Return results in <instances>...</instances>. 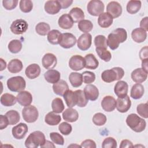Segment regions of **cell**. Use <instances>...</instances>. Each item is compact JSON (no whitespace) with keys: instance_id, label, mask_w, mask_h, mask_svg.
<instances>
[{"instance_id":"cell-64","label":"cell","mask_w":148,"mask_h":148,"mask_svg":"<svg viewBox=\"0 0 148 148\" xmlns=\"http://www.w3.org/2000/svg\"><path fill=\"white\" fill-rule=\"evenodd\" d=\"M75 147V146H76V147H81V146H79V145H69V146H68V147Z\"/></svg>"},{"instance_id":"cell-48","label":"cell","mask_w":148,"mask_h":148,"mask_svg":"<svg viewBox=\"0 0 148 148\" xmlns=\"http://www.w3.org/2000/svg\"><path fill=\"white\" fill-rule=\"evenodd\" d=\"M19 7L21 12L29 13L33 8V3L31 0H21L19 3Z\"/></svg>"},{"instance_id":"cell-41","label":"cell","mask_w":148,"mask_h":148,"mask_svg":"<svg viewBox=\"0 0 148 148\" xmlns=\"http://www.w3.org/2000/svg\"><path fill=\"white\" fill-rule=\"evenodd\" d=\"M51 108L53 111L56 113H62L65 108L62 100L60 98H54L51 102Z\"/></svg>"},{"instance_id":"cell-3","label":"cell","mask_w":148,"mask_h":148,"mask_svg":"<svg viewBox=\"0 0 148 148\" xmlns=\"http://www.w3.org/2000/svg\"><path fill=\"white\" fill-rule=\"evenodd\" d=\"M46 141L45 134L39 131L31 132L25 141V146L27 148H36L42 146Z\"/></svg>"},{"instance_id":"cell-35","label":"cell","mask_w":148,"mask_h":148,"mask_svg":"<svg viewBox=\"0 0 148 148\" xmlns=\"http://www.w3.org/2000/svg\"><path fill=\"white\" fill-rule=\"evenodd\" d=\"M1 103L5 106H12L17 102L16 97L13 95L9 93H5L1 97Z\"/></svg>"},{"instance_id":"cell-45","label":"cell","mask_w":148,"mask_h":148,"mask_svg":"<svg viewBox=\"0 0 148 148\" xmlns=\"http://www.w3.org/2000/svg\"><path fill=\"white\" fill-rule=\"evenodd\" d=\"M94 45L97 48H108V42L107 39L104 35H98L96 36L94 38Z\"/></svg>"},{"instance_id":"cell-26","label":"cell","mask_w":148,"mask_h":148,"mask_svg":"<svg viewBox=\"0 0 148 148\" xmlns=\"http://www.w3.org/2000/svg\"><path fill=\"white\" fill-rule=\"evenodd\" d=\"M131 37L132 40L136 43H142L146 39L147 32L141 28H136L132 30Z\"/></svg>"},{"instance_id":"cell-62","label":"cell","mask_w":148,"mask_h":148,"mask_svg":"<svg viewBox=\"0 0 148 148\" xmlns=\"http://www.w3.org/2000/svg\"><path fill=\"white\" fill-rule=\"evenodd\" d=\"M147 64H148V59L142 61V68L143 69L147 72Z\"/></svg>"},{"instance_id":"cell-50","label":"cell","mask_w":148,"mask_h":148,"mask_svg":"<svg viewBox=\"0 0 148 148\" xmlns=\"http://www.w3.org/2000/svg\"><path fill=\"white\" fill-rule=\"evenodd\" d=\"M83 81L85 84H89L93 83L95 80V75L91 71H84L82 73Z\"/></svg>"},{"instance_id":"cell-13","label":"cell","mask_w":148,"mask_h":148,"mask_svg":"<svg viewBox=\"0 0 148 148\" xmlns=\"http://www.w3.org/2000/svg\"><path fill=\"white\" fill-rule=\"evenodd\" d=\"M106 10L113 18L120 16L123 11L121 5L116 1L110 2L106 6Z\"/></svg>"},{"instance_id":"cell-23","label":"cell","mask_w":148,"mask_h":148,"mask_svg":"<svg viewBox=\"0 0 148 148\" xmlns=\"http://www.w3.org/2000/svg\"><path fill=\"white\" fill-rule=\"evenodd\" d=\"M65 102L68 108H72L77 105V97L76 91L68 90L63 95Z\"/></svg>"},{"instance_id":"cell-29","label":"cell","mask_w":148,"mask_h":148,"mask_svg":"<svg viewBox=\"0 0 148 148\" xmlns=\"http://www.w3.org/2000/svg\"><path fill=\"white\" fill-rule=\"evenodd\" d=\"M84 68L89 69H95L99 65V62L92 54H88L84 57Z\"/></svg>"},{"instance_id":"cell-37","label":"cell","mask_w":148,"mask_h":148,"mask_svg":"<svg viewBox=\"0 0 148 148\" xmlns=\"http://www.w3.org/2000/svg\"><path fill=\"white\" fill-rule=\"evenodd\" d=\"M62 34L57 29H52L47 34V40L51 45H58L60 42Z\"/></svg>"},{"instance_id":"cell-17","label":"cell","mask_w":148,"mask_h":148,"mask_svg":"<svg viewBox=\"0 0 148 148\" xmlns=\"http://www.w3.org/2000/svg\"><path fill=\"white\" fill-rule=\"evenodd\" d=\"M128 91V85L126 82L119 80L116 83L114 88V91L118 98H124L127 96Z\"/></svg>"},{"instance_id":"cell-19","label":"cell","mask_w":148,"mask_h":148,"mask_svg":"<svg viewBox=\"0 0 148 148\" xmlns=\"http://www.w3.org/2000/svg\"><path fill=\"white\" fill-rule=\"evenodd\" d=\"M45 10L50 14H56L58 13L61 9V6L58 1H47L45 4Z\"/></svg>"},{"instance_id":"cell-43","label":"cell","mask_w":148,"mask_h":148,"mask_svg":"<svg viewBox=\"0 0 148 148\" xmlns=\"http://www.w3.org/2000/svg\"><path fill=\"white\" fill-rule=\"evenodd\" d=\"M22 49V43L20 40H12L8 44V49L9 51L13 54L18 53Z\"/></svg>"},{"instance_id":"cell-32","label":"cell","mask_w":148,"mask_h":148,"mask_svg":"<svg viewBox=\"0 0 148 148\" xmlns=\"http://www.w3.org/2000/svg\"><path fill=\"white\" fill-rule=\"evenodd\" d=\"M23 68L22 62L17 58L13 59L9 61L8 65V69L12 73H17L21 71Z\"/></svg>"},{"instance_id":"cell-30","label":"cell","mask_w":148,"mask_h":148,"mask_svg":"<svg viewBox=\"0 0 148 148\" xmlns=\"http://www.w3.org/2000/svg\"><path fill=\"white\" fill-rule=\"evenodd\" d=\"M44 77L48 83L54 84L60 80L61 75L57 70L49 69L45 73Z\"/></svg>"},{"instance_id":"cell-40","label":"cell","mask_w":148,"mask_h":148,"mask_svg":"<svg viewBox=\"0 0 148 148\" xmlns=\"http://www.w3.org/2000/svg\"><path fill=\"white\" fill-rule=\"evenodd\" d=\"M5 115L9 120V125H15L20 121V116L18 112L16 110H9L6 113Z\"/></svg>"},{"instance_id":"cell-20","label":"cell","mask_w":148,"mask_h":148,"mask_svg":"<svg viewBox=\"0 0 148 148\" xmlns=\"http://www.w3.org/2000/svg\"><path fill=\"white\" fill-rule=\"evenodd\" d=\"M131 77L134 82L141 83L147 79V72L142 68H136L132 72Z\"/></svg>"},{"instance_id":"cell-44","label":"cell","mask_w":148,"mask_h":148,"mask_svg":"<svg viewBox=\"0 0 148 148\" xmlns=\"http://www.w3.org/2000/svg\"><path fill=\"white\" fill-rule=\"evenodd\" d=\"M95 51L99 57L105 62H109L111 60L112 54L106 49L96 47Z\"/></svg>"},{"instance_id":"cell-46","label":"cell","mask_w":148,"mask_h":148,"mask_svg":"<svg viewBox=\"0 0 148 148\" xmlns=\"http://www.w3.org/2000/svg\"><path fill=\"white\" fill-rule=\"evenodd\" d=\"M77 97V105L79 107L83 108L87 105L88 103V99L86 98L84 92L82 90H77L75 91Z\"/></svg>"},{"instance_id":"cell-42","label":"cell","mask_w":148,"mask_h":148,"mask_svg":"<svg viewBox=\"0 0 148 148\" xmlns=\"http://www.w3.org/2000/svg\"><path fill=\"white\" fill-rule=\"evenodd\" d=\"M78 28L80 31L84 33H88L93 28V24L90 20H83L79 22L77 24Z\"/></svg>"},{"instance_id":"cell-31","label":"cell","mask_w":148,"mask_h":148,"mask_svg":"<svg viewBox=\"0 0 148 148\" xmlns=\"http://www.w3.org/2000/svg\"><path fill=\"white\" fill-rule=\"evenodd\" d=\"M145 92V88L140 83H136L132 86L130 96L134 99H139L142 97Z\"/></svg>"},{"instance_id":"cell-16","label":"cell","mask_w":148,"mask_h":148,"mask_svg":"<svg viewBox=\"0 0 148 148\" xmlns=\"http://www.w3.org/2000/svg\"><path fill=\"white\" fill-rule=\"evenodd\" d=\"M101 104L102 109L105 112H110L116 109V100L113 97L107 95L103 98Z\"/></svg>"},{"instance_id":"cell-55","label":"cell","mask_w":148,"mask_h":148,"mask_svg":"<svg viewBox=\"0 0 148 148\" xmlns=\"http://www.w3.org/2000/svg\"><path fill=\"white\" fill-rule=\"evenodd\" d=\"M81 147L84 148H95L97 147L95 142L91 139H86L81 143Z\"/></svg>"},{"instance_id":"cell-24","label":"cell","mask_w":148,"mask_h":148,"mask_svg":"<svg viewBox=\"0 0 148 148\" xmlns=\"http://www.w3.org/2000/svg\"><path fill=\"white\" fill-rule=\"evenodd\" d=\"M63 119L69 123H73L77 120L79 118V113L77 111L72 108H68L66 109L62 112Z\"/></svg>"},{"instance_id":"cell-61","label":"cell","mask_w":148,"mask_h":148,"mask_svg":"<svg viewBox=\"0 0 148 148\" xmlns=\"http://www.w3.org/2000/svg\"><path fill=\"white\" fill-rule=\"evenodd\" d=\"M55 145H54V143L49 140H46L45 143L40 146V147H42V148H46V147H49V148H55Z\"/></svg>"},{"instance_id":"cell-47","label":"cell","mask_w":148,"mask_h":148,"mask_svg":"<svg viewBox=\"0 0 148 148\" xmlns=\"http://www.w3.org/2000/svg\"><path fill=\"white\" fill-rule=\"evenodd\" d=\"M106 116L102 113H97L92 117V122L97 126L103 125L106 123Z\"/></svg>"},{"instance_id":"cell-36","label":"cell","mask_w":148,"mask_h":148,"mask_svg":"<svg viewBox=\"0 0 148 148\" xmlns=\"http://www.w3.org/2000/svg\"><path fill=\"white\" fill-rule=\"evenodd\" d=\"M69 80L73 87H79L83 82L82 74L77 72H71L69 76Z\"/></svg>"},{"instance_id":"cell-60","label":"cell","mask_w":148,"mask_h":148,"mask_svg":"<svg viewBox=\"0 0 148 148\" xmlns=\"http://www.w3.org/2000/svg\"><path fill=\"white\" fill-rule=\"evenodd\" d=\"M147 23H148V17H145L143 18L140 22V28L143 29L146 32L148 30Z\"/></svg>"},{"instance_id":"cell-11","label":"cell","mask_w":148,"mask_h":148,"mask_svg":"<svg viewBox=\"0 0 148 148\" xmlns=\"http://www.w3.org/2000/svg\"><path fill=\"white\" fill-rule=\"evenodd\" d=\"M69 66L73 71H81L84 68V58L80 55L72 56L69 61Z\"/></svg>"},{"instance_id":"cell-51","label":"cell","mask_w":148,"mask_h":148,"mask_svg":"<svg viewBox=\"0 0 148 148\" xmlns=\"http://www.w3.org/2000/svg\"><path fill=\"white\" fill-rule=\"evenodd\" d=\"M117 146V141L112 137L106 138L102 143V147L103 148H116Z\"/></svg>"},{"instance_id":"cell-56","label":"cell","mask_w":148,"mask_h":148,"mask_svg":"<svg viewBox=\"0 0 148 148\" xmlns=\"http://www.w3.org/2000/svg\"><path fill=\"white\" fill-rule=\"evenodd\" d=\"M8 125H9V120L6 116V115H2L1 114L0 116V129L3 130L6 128Z\"/></svg>"},{"instance_id":"cell-63","label":"cell","mask_w":148,"mask_h":148,"mask_svg":"<svg viewBox=\"0 0 148 148\" xmlns=\"http://www.w3.org/2000/svg\"><path fill=\"white\" fill-rule=\"evenodd\" d=\"M0 60H1V64L0 71H2L6 67V62L2 58H0Z\"/></svg>"},{"instance_id":"cell-10","label":"cell","mask_w":148,"mask_h":148,"mask_svg":"<svg viewBox=\"0 0 148 148\" xmlns=\"http://www.w3.org/2000/svg\"><path fill=\"white\" fill-rule=\"evenodd\" d=\"M91 43L92 36L89 33L83 34L79 37L77 40V47L82 51L88 50L90 47Z\"/></svg>"},{"instance_id":"cell-25","label":"cell","mask_w":148,"mask_h":148,"mask_svg":"<svg viewBox=\"0 0 148 148\" xmlns=\"http://www.w3.org/2000/svg\"><path fill=\"white\" fill-rule=\"evenodd\" d=\"M73 21L69 14L65 13L61 15L58 20V24L60 28L64 29H68L71 28L73 25Z\"/></svg>"},{"instance_id":"cell-53","label":"cell","mask_w":148,"mask_h":148,"mask_svg":"<svg viewBox=\"0 0 148 148\" xmlns=\"http://www.w3.org/2000/svg\"><path fill=\"white\" fill-rule=\"evenodd\" d=\"M50 138L54 143L58 145H63L64 144V139L63 136L58 132H51L50 134Z\"/></svg>"},{"instance_id":"cell-15","label":"cell","mask_w":148,"mask_h":148,"mask_svg":"<svg viewBox=\"0 0 148 148\" xmlns=\"http://www.w3.org/2000/svg\"><path fill=\"white\" fill-rule=\"evenodd\" d=\"M43 66L46 69H52L57 64V59L56 56L52 53L45 54L42 60Z\"/></svg>"},{"instance_id":"cell-39","label":"cell","mask_w":148,"mask_h":148,"mask_svg":"<svg viewBox=\"0 0 148 148\" xmlns=\"http://www.w3.org/2000/svg\"><path fill=\"white\" fill-rule=\"evenodd\" d=\"M50 27L49 24L45 22L38 23L35 26L36 32L41 36H45L50 32Z\"/></svg>"},{"instance_id":"cell-54","label":"cell","mask_w":148,"mask_h":148,"mask_svg":"<svg viewBox=\"0 0 148 148\" xmlns=\"http://www.w3.org/2000/svg\"><path fill=\"white\" fill-rule=\"evenodd\" d=\"M18 4L17 0H3L2 1V5L3 8L8 10L14 9Z\"/></svg>"},{"instance_id":"cell-21","label":"cell","mask_w":148,"mask_h":148,"mask_svg":"<svg viewBox=\"0 0 148 148\" xmlns=\"http://www.w3.org/2000/svg\"><path fill=\"white\" fill-rule=\"evenodd\" d=\"M83 91L88 100L94 101L98 98L99 91L95 85L88 84L86 86Z\"/></svg>"},{"instance_id":"cell-12","label":"cell","mask_w":148,"mask_h":148,"mask_svg":"<svg viewBox=\"0 0 148 148\" xmlns=\"http://www.w3.org/2000/svg\"><path fill=\"white\" fill-rule=\"evenodd\" d=\"M28 128L26 124L20 123L14 126L12 130L13 136L16 139H23L28 132Z\"/></svg>"},{"instance_id":"cell-52","label":"cell","mask_w":148,"mask_h":148,"mask_svg":"<svg viewBox=\"0 0 148 148\" xmlns=\"http://www.w3.org/2000/svg\"><path fill=\"white\" fill-rule=\"evenodd\" d=\"M58 130L62 134L68 135L71 133L72 127L70 124L66 122H62L58 125Z\"/></svg>"},{"instance_id":"cell-33","label":"cell","mask_w":148,"mask_h":148,"mask_svg":"<svg viewBox=\"0 0 148 148\" xmlns=\"http://www.w3.org/2000/svg\"><path fill=\"white\" fill-rule=\"evenodd\" d=\"M61 121V117L59 114L53 111L49 112L45 117V121L49 125H57Z\"/></svg>"},{"instance_id":"cell-1","label":"cell","mask_w":148,"mask_h":148,"mask_svg":"<svg viewBox=\"0 0 148 148\" xmlns=\"http://www.w3.org/2000/svg\"><path fill=\"white\" fill-rule=\"evenodd\" d=\"M127 38V33L125 29L118 28L109 34L108 39V46L111 50H116L120 43L124 42Z\"/></svg>"},{"instance_id":"cell-7","label":"cell","mask_w":148,"mask_h":148,"mask_svg":"<svg viewBox=\"0 0 148 148\" xmlns=\"http://www.w3.org/2000/svg\"><path fill=\"white\" fill-rule=\"evenodd\" d=\"M104 9L103 3L99 0H91L88 2L87 6L88 13L93 16H99L103 13Z\"/></svg>"},{"instance_id":"cell-34","label":"cell","mask_w":148,"mask_h":148,"mask_svg":"<svg viewBox=\"0 0 148 148\" xmlns=\"http://www.w3.org/2000/svg\"><path fill=\"white\" fill-rule=\"evenodd\" d=\"M69 14L74 23H79L84 18V13L83 10L78 7L73 8L70 10Z\"/></svg>"},{"instance_id":"cell-22","label":"cell","mask_w":148,"mask_h":148,"mask_svg":"<svg viewBox=\"0 0 148 148\" xmlns=\"http://www.w3.org/2000/svg\"><path fill=\"white\" fill-rule=\"evenodd\" d=\"M40 71V68L38 64H32L26 68L25 73L28 79H34L39 76Z\"/></svg>"},{"instance_id":"cell-28","label":"cell","mask_w":148,"mask_h":148,"mask_svg":"<svg viewBox=\"0 0 148 148\" xmlns=\"http://www.w3.org/2000/svg\"><path fill=\"white\" fill-rule=\"evenodd\" d=\"M53 90L56 94L63 96L65 92L69 90V86L65 80H60L58 82L53 84Z\"/></svg>"},{"instance_id":"cell-18","label":"cell","mask_w":148,"mask_h":148,"mask_svg":"<svg viewBox=\"0 0 148 148\" xmlns=\"http://www.w3.org/2000/svg\"><path fill=\"white\" fill-rule=\"evenodd\" d=\"M17 102L23 106H27L31 105L32 102V96L27 91H22L18 92L16 96Z\"/></svg>"},{"instance_id":"cell-9","label":"cell","mask_w":148,"mask_h":148,"mask_svg":"<svg viewBox=\"0 0 148 148\" xmlns=\"http://www.w3.org/2000/svg\"><path fill=\"white\" fill-rule=\"evenodd\" d=\"M77 42L76 38L71 33H64L61 35V38L59 45L64 49H69L75 46Z\"/></svg>"},{"instance_id":"cell-2","label":"cell","mask_w":148,"mask_h":148,"mask_svg":"<svg viewBox=\"0 0 148 148\" xmlns=\"http://www.w3.org/2000/svg\"><path fill=\"white\" fill-rule=\"evenodd\" d=\"M126 123L132 131L136 132L143 131L146 126V121L135 113H131L127 117Z\"/></svg>"},{"instance_id":"cell-4","label":"cell","mask_w":148,"mask_h":148,"mask_svg":"<svg viewBox=\"0 0 148 148\" xmlns=\"http://www.w3.org/2000/svg\"><path fill=\"white\" fill-rule=\"evenodd\" d=\"M124 75V71L120 67H114L111 69L104 71L101 74L102 80L106 83L120 80Z\"/></svg>"},{"instance_id":"cell-38","label":"cell","mask_w":148,"mask_h":148,"mask_svg":"<svg viewBox=\"0 0 148 148\" xmlns=\"http://www.w3.org/2000/svg\"><path fill=\"white\" fill-rule=\"evenodd\" d=\"M142 3L140 1H130L127 3L126 9L128 13L131 14L136 13L141 8Z\"/></svg>"},{"instance_id":"cell-59","label":"cell","mask_w":148,"mask_h":148,"mask_svg":"<svg viewBox=\"0 0 148 148\" xmlns=\"http://www.w3.org/2000/svg\"><path fill=\"white\" fill-rule=\"evenodd\" d=\"M61 4V8L66 9L69 7L73 3L72 0H60L58 1Z\"/></svg>"},{"instance_id":"cell-58","label":"cell","mask_w":148,"mask_h":148,"mask_svg":"<svg viewBox=\"0 0 148 148\" xmlns=\"http://www.w3.org/2000/svg\"><path fill=\"white\" fill-rule=\"evenodd\" d=\"M134 146L132 142L128 139H124L121 142L120 145V148H125V147H134Z\"/></svg>"},{"instance_id":"cell-49","label":"cell","mask_w":148,"mask_h":148,"mask_svg":"<svg viewBox=\"0 0 148 148\" xmlns=\"http://www.w3.org/2000/svg\"><path fill=\"white\" fill-rule=\"evenodd\" d=\"M148 105L147 103H140L136 107V111L137 113L139 116L141 117L147 119L148 118Z\"/></svg>"},{"instance_id":"cell-27","label":"cell","mask_w":148,"mask_h":148,"mask_svg":"<svg viewBox=\"0 0 148 148\" xmlns=\"http://www.w3.org/2000/svg\"><path fill=\"white\" fill-rule=\"evenodd\" d=\"M113 22V18L107 12L101 13L98 18V23L99 25L103 28L109 27Z\"/></svg>"},{"instance_id":"cell-6","label":"cell","mask_w":148,"mask_h":148,"mask_svg":"<svg viewBox=\"0 0 148 148\" xmlns=\"http://www.w3.org/2000/svg\"><path fill=\"white\" fill-rule=\"evenodd\" d=\"M22 116L24 120L28 123L35 122L39 116L37 108L33 105L25 106L22 110Z\"/></svg>"},{"instance_id":"cell-14","label":"cell","mask_w":148,"mask_h":148,"mask_svg":"<svg viewBox=\"0 0 148 148\" xmlns=\"http://www.w3.org/2000/svg\"><path fill=\"white\" fill-rule=\"evenodd\" d=\"M131 101L128 95L116 99V109L120 113L127 112L131 108Z\"/></svg>"},{"instance_id":"cell-8","label":"cell","mask_w":148,"mask_h":148,"mask_svg":"<svg viewBox=\"0 0 148 148\" xmlns=\"http://www.w3.org/2000/svg\"><path fill=\"white\" fill-rule=\"evenodd\" d=\"M28 24L23 19H17L13 21L10 29L12 33L16 35H20L26 32L28 29Z\"/></svg>"},{"instance_id":"cell-5","label":"cell","mask_w":148,"mask_h":148,"mask_svg":"<svg viewBox=\"0 0 148 148\" xmlns=\"http://www.w3.org/2000/svg\"><path fill=\"white\" fill-rule=\"evenodd\" d=\"M8 88L13 92H20L24 91L26 87V82L24 79L20 76H14L7 80Z\"/></svg>"},{"instance_id":"cell-57","label":"cell","mask_w":148,"mask_h":148,"mask_svg":"<svg viewBox=\"0 0 148 148\" xmlns=\"http://www.w3.org/2000/svg\"><path fill=\"white\" fill-rule=\"evenodd\" d=\"M147 46H146L145 47L141 49L139 52V57L140 60H145L148 59V53H147Z\"/></svg>"}]
</instances>
